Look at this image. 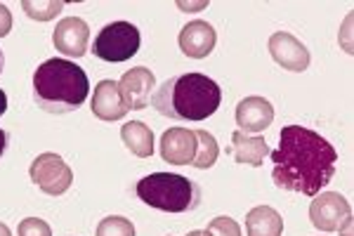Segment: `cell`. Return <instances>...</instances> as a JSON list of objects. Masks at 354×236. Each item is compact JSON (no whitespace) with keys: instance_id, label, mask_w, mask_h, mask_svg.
Returning <instances> with one entry per match:
<instances>
[{"instance_id":"cell-1","label":"cell","mask_w":354,"mask_h":236,"mask_svg":"<svg viewBox=\"0 0 354 236\" xmlns=\"http://www.w3.org/2000/svg\"><path fill=\"white\" fill-rule=\"evenodd\" d=\"M274 184L286 192L317 197L333 180L338 152L326 137L302 125H286L272 152Z\"/></svg>"},{"instance_id":"cell-2","label":"cell","mask_w":354,"mask_h":236,"mask_svg":"<svg viewBox=\"0 0 354 236\" xmlns=\"http://www.w3.org/2000/svg\"><path fill=\"white\" fill-rule=\"evenodd\" d=\"M222 90L205 73H182L168 78L153 92L151 105L161 116L173 120H205L220 109Z\"/></svg>"},{"instance_id":"cell-3","label":"cell","mask_w":354,"mask_h":236,"mask_svg":"<svg viewBox=\"0 0 354 236\" xmlns=\"http://www.w3.org/2000/svg\"><path fill=\"white\" fill-rule=\"evenodd\" d=\"M90 80L68 60H48L33 71V100L48 114H68L88 100Z\"/></svg>"},{"instance_id":"cell-4","label":"cell","mask_w":354,"mask_h":236,"mask_svg":"<svg viewBox=\"0 0 354 236\" xmlns=\"http://www.w3.org/2000/svg\"><path fill=\"white\" fill-rule=\"evenodd\" d=\"M137 197L156 210L187 212L201 203V189L175 172H151L137 182Z\"/></svg>"},{"instance_id":"cell-5","label":"cell","mask_w":354,"mask_h":236,"mask_svg":"<svg viewBox=\"0 0 354 236\" xmlns=\"http://www.w3.org/2000/svg\"><path fill=\"white\" fill-rule=\"evenodd\" d=\"M140 50V28L130 21H111L97 33L93 53L100 60L116 64V62L133 60Z\"/></svg>"},{"instance_id":"cell-6","label":"cell","mask_w":354,"mask_h":236,"mask_svg":"<svg viewBox=\"0 0 354 236\" xmlns=\"http://www.w3.org/2000/svg\"><path fill=\"white\" fill-rule=\"evenodd\" d=\"M31 182L41 189L48 197H62L64 192H68L73 182V172L66 165V161L57 154H41L36 161L31 163Z\"/></svg>"},{"instance_id":"cell-7","label":"cell","mask_w":354,"mask_h":236,"mask_svg":"<svg viewBox=\"0 0 354 236\" xmlns=\"http://www.w3.org/2000/svg\"><path fill=\"white\" fill-rule=\"evenodd\" d=\"M310 217L319 232H338L342 224H350L352 206L338 192H319L312 199Z\"/></svg>"},{"instance_id":"cell-8","label":"cell","mask_w":354,"mask_h":236,"mask_svg":"<svg viewBox=\"0 0 354 236\" xmlns=\"http://www.w3.org/2000/svg\"><path fill=\"white\" fill-rule=\"evenodd\" d=\"M156 85L151 69L147 66H135L130 71H125L121 80H118V92L123 97V105L128 107V111H142L147 105H151V90Z\"/></svg>"},{"instance_id":"cell-9","label":"cell","mask_w":354,"mask_h":236,"mask_svg":"<svg viewBox=\"0 0 354 236\" xmlns=\"http://www.w3.org/2000/svg\"><path fill=\"white\" fill-rule=\"evenodd\" d=\"M270 55L279 66H283L286 71L302 73L310 66V50L300 43L293 33L279 31L270 38Z\"/></svg>"},{"instance_id":"cell-10","label":"cell","mask_w":354,"mask_h":236,"mask_svg":"<svg viewBox=\"0 0 354 236\" xmlns=\"http://www.w3.org/2000/svg\"><path fill=\"white\" fill-rule=\"evenodd\" d=\"M53 43L62 55L66 57H83L88 53L90 43V28L81 17H66L57 24L53 33Z\"/></svg>"},{"instance_id":"cell-11","label":"cell","mask_w":354,"mask_h":236,"mask_svg":"<svg viewBox=\"0 0 354 236\" xmlns=\"http://www.w3.org/2000/svg\"><path fill=\"white\" fill-rule=\"evenodd\" d=\"M196 156V132L189 128H170L161 137V158L173 165H192Z\"/></svg>"},{"instance_id":"cell-12","label":"cell","mask_w":354,"mask_h":236,"mask_svg":"<svg viewBox=\"0 0 354 236\" xmlns=\"http://www.w3.org/2000/svg\"><path fill=\"white\" fill-rule=\"evenodd\" d=\"M274 120V107L270 100L265 97H245V100L239 102L236 107V125L241 132H262L272 125Z\"/></svg>"},{"instance_id":"cell-13","label":"cell","mask_w":354,"mask_h":236,"mask_svg":"<svg viewBox=\"0 0 354 236\" xmlns=\"http://www.w3.org/2000/svg\"><path fill=\"white\" fill-rule=\"evenodd\" d=\"M218 43V33L208 21H189L185 28L180 31V50L192 60H203L215 50Z\"/></svg>"},{"instance_id":"cell-14","label":"cell","mask_w":354,"mask_h":236,"mask_svg":"<svg viewBox=\"0 0 354 236\" xmlns=\"http://www.w3.org/2000/svg\"><path fill=\"white\" fill-rule=\"evenodd\" d=\"M93 114L100 120L113 123V120H121L128 114V107L123 105V97L118 92L116 80H100L95 85V95H93Z\"/></svg>"},{"instance_id":"cell-15","label":"cell","mask_w":354,"mask_h":236,"mask_svg":"<svg viewBox=\"0 0 354 236\" xmlns=\"http://www.w3.org/2000/svg\"><path fill=\"white\" fill-rule=\"evenodd\" d=\"M230 154L234 156L236 163H245V165H253V168H260L265 156L270 154V147L262 137L255 135H245V132L236 130L232 135V147Z\"/></svg>"},{"instance_id":"cell-16","label":"cell","mask_w":354,"mask_h":236,"mask_svg":"<svg viewBox=\"0 0 354 236\" xmlns=\"http://www.w3.org/2000/svg\"><path fill=\"white\" fill-rule=\"evenodd\" d=\"M245 232L248 236H281L283 217L270 206H258L245 215Z\"/></svg>"},{"instance_id":"cell-17","label":"cell","mask_w":354,"mask_h":236,"mask_svg":"<svg viewBox=\"0 0 354 236\" xmlns=\"http://www.w3.org/2000/svg\"><path fill=\"white\" fill-rule=\"evenodd\" d=\"M121 140L137 158H151L153 154V132L142 120H130L121 128Z\"/></svg>"},{"instance_id":"cell-18","label":"cell","mask_w":354,"mask_h":236,"mask_svg":"<svg viewBox=\"0 0 354 236\" xmlns=\"http://www.w3.org/2000/svg\"><path fill=\"white\" fill-rule=\"evenodd\" d=\"M194 132H196V156H194L192 165L194 168L205 170V168H210V165H215L218 154H220V147L208 130H194Z\"/></svg>"},{"instance_id":"cell-19","label":"cell","mask_w":354,"mask_h":236,"mask_svg":"<svg viewBox=\"0 0 354 236\" xmlns=\"http://www.w3.org/2000/svg\"><path fill=\"white\" fill-rule=\"evenodd\" d=\"M24 12L36 21H50L64 10V3H57V0H24L21 3Z\"/></svg>"},{"instance_id":"cell-20","label":"cell","mask_w":354,"mask_h":236,"mask_svg":"<svg viewBox=\"0 0 354 236\" xmlns=\"http://www.w3.org/2000/svg\"><path fill=\"white\" fill-rule=\"evenodd\" d=\"M97 236H135V224L128 217L109 215L97 224Z\"/></svg>"},{"instance_id":"cell-21","label":"cell","mask_w":354,"mask_h":236,"mask_svg":"<svg viewBox=\"0 0 354 236\" xmlns=\"http://www.w3.org/2000/svg\"><path fill=\"white\" fill-rule=\"evenodd\" d=\"M17 234L19 236H53V229L50 224L41 220V217H24L17 227Z\"/></svg>"},{"instance_id":"cell-22","label":"cell","mask_w":354,"mask_h":236,"mask_svg":"<svg viewBox=\"0 0 354 236\" xmlns=\"http://www.w3.org/2000/svg\"><path fill=\"white\" fill-rule=\"evenodd\" d=\"M208 232L213 236H241V227H239L236 220L222 215V217H215V220L208 224Z\"/></svg>"},{"instance_id":"cell-23","label":"cell","mask_w":354,"mask_h":236,"mask_svg":"<svg viewBox=\"0 0 354 236\" xmlns=\"http://www.w3.org/2000/svg\"><path fill=\"white\" fill-rule=\"evenodd\" d=\"M10 28H12V15H10V10L0 3V38L8 36Z\"/></svg>"},{"instance_id":"cell-24","label":"cell","mask_w":354,"mask_h":236,"mask_svg":"<svg viewBox=\"0 0 354 236\" xmlns=\"http://www.w3.org/2000/svg\"><path fill=\"white\" fill-rule=\"evenodd\" d=\"M5 111H8V95L0 90V116H3Z\"/></svg>"},{"instance_id":"cell-25","label":"cell","mask_w":354,"mask_h":236,"mask_svg":"<svg viewBox=\"0 0 354 236\" xmlns=\"http://www.w3.org/2000/svg\"><path fill=\"white\" fill-rule=\"evenodd\" d=\"M5 147H8V132H5V130H0V156H3Z\"/></svg>"},{"instance_id":"cell-26","label":"cell","mask_w":354,"mask_h":236,"mask_svg":"<svg viewBox=\"0 0 354 236\" xmlns=\"http://www.w3.org/2000/svg\"><path fill=\"white\" fill-rule=\"evenodd\" d=\"M187 236H213V234H210L208 229H194V232H189Z\"/></svg>"},{"instance_id":"cell-27","label":"cell","mask_w":354,"mask_h":236,"mask_svg":"<svg viewBox=\"0 0 354 236\" xmlns=\"http://www.w3.org/2000/svg\"><path fill=\"white\" fill-rule=\"evenodd\" d=\"M0 236H12V234H10V229H8V224H3V222H0Z\"/></svg>"},{"instance_id":"cell-28","label":"cell","mask_w":354,"mask_h":236,"mask_svg":"<svg viewBox=\"0 0 354 236\" xmlns=\"http://www.w3.org/2000/svg\"><path fill=\"white\" fill-rule=\"evenodd\" d=\"M0 71H3V53H0Z\"/></svg>"}]
</instances>
